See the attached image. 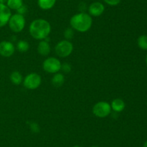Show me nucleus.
Returning <instances> with one entry per match:
<instances>
[{
    "label": "nucleus",
    "mask_w": 147,
    "mask_h": 147,
    "mask_svg": "<svg viewBox=\"0 0 147 147\" xmlns=\"http://www.w3.org/2000/svg\"><path fill=\"white\" fill-rule=\"evenodd\" d=\"M30 34L36 40H42L47 37L51 32V25L47 20L36 19L33 20L29 27Z\"/></svg>",
    "instance_id": "f257e3e1"
},
{
    "label": "nucleus",
    "mask_w": 147,
    "mask_h": 147,
    "mask_svg": "<svg viewBox=\"0 0 147 147\" xmlns=\"http://www.w3.org/2000/svg\"><path fill=\"white\" fill-rule=\"evenodd\" d=\"M70 24L73 30L80 33L88 31L93 24V19L89 14L86 12H80L74 14L70 18Z\"/></svg>",
    "instance_id": "f03ea898"
},
{
    "label": "nucleus",
    "mask_w": 147,
    "mask_h": 147,
    "mask_svg": "<svg viewBox=\"0 0 147 147\" xmlns=\"http://www.w3.org/2000/svg\"><path fill=\"white\" fill-rule=\"evenodd\" d=\"M8 24L11 31L16 33H20L24 30L25 26V18L24 15L17 13L11 16Z\"/></svg>",
    "instance_id": "7ed1b4c3"
},
{
    "label": "nucleus",
    "mask_w": 147,
    "mask_h": 147,
    "mask_svg": "<svg viewBox=\"0 0 147 147\" xmlns=\"http://www.w3.org/2000/svg\"><path fill=\"white\" fill-rule=\"evenodd\" d=\"M55 53L60 58H66L70 56L73 50V45L70 40H63L57 43L55 47Z\"/></svg>",
    "instance_id": "20e7f679"
},
{
    "label": "nucleus",
    "mask_w": 147,
    "mask_h": 147,
    "mask_svg": "<svg viewBox=\"0 0 147 147\" xmlns=\"http://www.w3.org/2000/svg\"><path fill=\"white\" fill-rule=\"evenodd\" d=\"M111 112V107L109 102L106 101L98 102L93 107V113L98 118H106Z\"/></svg>",
    "instance_id": "39448f33"
},
{
    "label": "nucleus",
    "mask_w": 147,
    "mask_h": 147,
    "mask_svg": "<svg viewBox=\"0 0 147 147\" xmlns=\"http://www.w3.org/2000/svg\"><path fill=\"white\" fill-rule=\"evenodd\" d=\"M61 62L55 57H49L44 61L42 68L45 71L50 74L58 73L61 69Z\"/></svg>",
    "instance_id": "423d86ee"
},
{
    "label": "nucleus",
    "mask_w": 147,
    "mask_h": 147,
    "mask_svg": "<svg viewBox=\"0 0 147 147\" xmlns=\"http://www.w3.org/2000/svg\"><path fill=\"white\" fill-rule=\"evenodd\" d=\"M42 82V78L37 73L29 74L23 79V84L24 87L28 89H36L40 86Z\"/></svg>",
    "instance_id": "0eeeda50"
},
{
    "label": "nucleus",
    "mask_w": 147,
    "mask_h": 147,
    "mask_svg": "<svg viewBox=\"0 0 147 147\" xmlns=\"http://www.w3.org/2000/svg\"><path fill=\"white\" fill-rule=\"evenodd\" d=\"M15 51V47L14 44L10 41L0 42V55L3 57L9 58L12 56Z\"/></svg>",
    "instance_id": "6e6552de"
},
{
    "label": "nucleus",
    "mask_w": 147,
    "mask_h": 147,
    "mask_svg": "<svg viewBox=\"0 0 147 147\" xmlns=\"http://www.w3.org/2000/svg\"><path fill=\"white\" fill-rule=\"evenodd\" d=\"M11 16V10L6 4H0V27L8 24Z\"/></svg>",
    "instance_id": "1a4fd4ad"
},
{
    "label": "nucleus",
    "mask_w": 147,
    "mask_h": 147,
    "mask_svg": "<svg viewBox=\"0 0 147 147\" xmlns=\"http://www.w3.org/2000/svg\"><path fill=\"white\" fill-rule=\"evenodd\" d=\"M88 11L90 16L99 17L104 12L105 7L100 1H95L88 7Z\"/></svg>",
    "instance_id": "9d476101"
},
{
    "label": "nucleus",
    "mask_w": 147,
    "mask_h": 147,
    "mask_svg": "<svg viewBox=\"0 0 147 147\" xmlns=\"http://www.w3.org/2000/svg\"><path fill=\"white\" fill-rule=\"evenodd\" d=\"M50 46L48 41L42 40L39 43L37 46V52L40 55L42 56H47L50 53Z\"/></svg>",
    "instance_id": "9b49d317"
},
{
    "label": "nucleus",
    "mask_w": 147,
    "mask_h": 147,
    "mask_svg": "<svg viewBox=\"0 0 147 147\" xmlns=\"http://www.w3.org/2000/svg\"><path fill=\"white\" fill-rule=\"evenodd\" d=\"M111 110H113L114 112H121L125 109L126 104H125V102L122 99L116 98L111 102Z\"/></svg>",
    "instance_id": "f8f14e48"
},
{
    "label": "nucleus",
    "mask_w": 147,
    "mask_h": 147,
    "mask_svg": "<svg viewBox=\"0 0 147 147\" xmlns=\"http://www.w3.org/2000/svg\"><path fill=\"white\" fill-rule=\"evenodd\" d=\"M65 82V76L61 73L55 74L51 80V83L55 87H60Z\"/></svg>",
    "instance_id": "ddd939ff"
},
{
    "label": "nucleus",
    "mask_w": 147,
    "mask_h": 147,
    "mask_svg": "<svg viewBox=\"0 0 147 147\" xmlns=\"http://www.w3.org/2000/svg\"><path fill=\"white\" fill-rule=\"evenodd\" d=\"M57 0H37L39 7L43 10H49L53 8Z\"/></svg>",
    "instance_id": "4468645a"
},
{
    "label": "nucleus",
    "mask_w": 147,
    "mask_h": 147,
    "mask_svg": "<svg viewBox=\"0 0 147 147\" xmlns=\"http://www.w3.org/2000/svg\"><path fill=\"white\" fill-rule=\"evenodd\" d=\"M23 79L22 75L17 71H14L10 74V80L15 85H20L23 82Z\"/></svg>",
    "instance_id": "2eb2a0df"
},
{
    "label": "nucleus",
    "mask_w": 147,
    "mask_h": 147,
    "mask_svg": "<svg viewBox=\"0 0 147 147\" xmlns=\"http://www.w3.org/2000/svg\"><path fill=\"white\" fill-rule=\"evenodd\" d=\"M6 5L13 10H17L23 5V0H7Z\"/></svg>",
    "instance_id": "dca6fc26"
},
{
    "label": "nucleus",
    "mask_w": 147,
    "mask_h": 147,
    "mask_svg": "<svg viewBox=\"0 0 147 147\" xmlns=\"http://www.w3.org/2000/svg\"><path fill=\"white\" fill-rule=\"evenodd\" d=\"M29 48H30V45H29L28 42L23 40H21L17 42V49L18 50V51L24 53V52H27L29 50Z\"/></svg>",
    "instance_id": "f3484780"
},
{
    "label": "nucleus",
    "mask_w": 147,
    "mask_h": 147,
    "mask_svg": "<svg viewBox=\"0 0 147 147\" xmlns=\"http://www.w3.org/2000/svg\"><path fill=\"white\" fill-rule=\"evenodd\" d=\"M138 46L142 50H147V35H142L137 40Z\"/></svg>",
    "instance_id": "a211bd4d"
},
{
    "label": "nucleus",
    "mask_w": 147,
    "mask_h": 147,
    "mask_svg": "<svg viewBox=\"0 0 147 147\" xmlns=\"http://www.w3.org/2000/svg\"><path fill=\"white\" fill-rule=\"evenodd\" d=\"M73 36H74V31H73V29L72 27H68L64 31V37L65 40H71Z\"/></svg>",
    "instance_id": "6ab92c4d"
},
{
    "label": "nucleus",
    "mask_w": 147,
    "mask_h": 147,
    "mask_svg": "<svg viewBox=\"0 0 147 147\" xmlns=\"http://www.w3.org/2000/svg\"><path fill=\"white\" fill-rule=\"evenodd\" d=\"M30 128L31 130V131L32 133H37L40 132V125H39L38 123L35 122H32L30 123Z\"/></svg>",
    "instance_id": "aec40b11"
},
{
    "label": "nucleus",
    "mask_w": 147,
    "mask_h": 147,
    "mask_svg": "<svg viewBox=\"0 0 147 147\" xmlns=\"http://www.w3.org/2000/svg\"><path fill=\"white\" fill-rule=\"evenodd\" d=\"M64 73H70L72 70L71 65L69 63H63L61 64V69Z\"/></svg>",
    "instance_id": "412c9836"
},
{
    "label": "nucleus",
    "mask_w": 147,
    "mask_h": 147,
    "mask_svg": "<svg viewBox=\"0 0 147 147\" xmlns=\"http://www.w3.org/2000/svg\"><path fill=\"white\" fill-rule=\"evenodd\" d=\"M106 4L109 6H117L118 4H120L121 0H103Z\"/></svg>",
    "instance_id": "4be33fe9"
},
{
    "label": "nucleus",
    "mask_w": 147,
    "mask_h": 147,
    "mask_svg": "<svg viewBox=\"0 0 147 147\" xmlns=\"http://www.w3.org/2000/svg\"><path fill=\"white\" fill-rule=\"evenodd\" d=\"M17 12L18 14H22V15H24V14L27 12V6L24 5V4H23L22 6H21V7H20V8L17 10Z\"/></svg>",
    "instance_id": "5701e85b"
},
{
    "label": "nucleus",
    "mask_w": 147,
    "mask_h": 147,
    "mask_svg": "<svg viewBox=\"0 0 147 147\" xmlns=\"http://www.w3.org/2000/svg\"><path fill=\"white\" fill-rule=\"evenodd\" d=\"M7 1V0H0V4H6Z\"/></svg>",
    "instance_id": "b1692460"
},
{
    "label": "nucleus",
    "mask_w": 147,
    "mask_h": 147,
    "mask_svg": "<svg viewBox=\"0 0 147 147\" xmlns=\"http://www.w3.org/2000/svg\"><path fill=\"white\" fill-rule=\"evenodd\" d=\"M143 147H147V141H145V143H144V144Z\"/></svg>",
    "instance_id": "393cba45"
},
{
    "label": "nucleus",
    "mask_w": 147,
    "mask_h": 147,
    "mask_svg": "<svg viewBox=\"0 0 147 147\" xmlns=\"http://www.w3.org/2000/svg\"><path fill=\"white\" fill-rule=\"evenodd\" d=\"M73 147H81V146H78V145H76V146H74Z\"/></svg>",
    "instance_id": "a878e982"
},
{
    "label": "nucleus",
    "mask_w": 147,
    "mask_h": 147,
    "mask_svg": "<svg viewBox=\"0 0 147 147\" xmlns=\"http://www.w3.org/2000/svg\"><path fill=\"white\" fill-rule=\"evenodd\" d=\"M90 147H98V146H90Z\"/></svg>",
    "instance_id": "bb28decb"
},
{
    "label": "nucleus",
    "mask_w": 147,
    "mask_h": 147,
    "mask_svg": "<svg viewBox=\"0 0 147 147\" xmlns=\"http://www.w3.org/2000/svg\"><path fill=\"white\" fill-rule=\"evenodd\" d=\"M146 64H147V56H146Z\"/></svg>",
    "instance_id": "cd10ccee"
}]
</instances>
